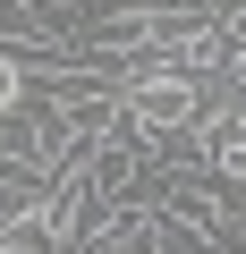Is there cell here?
<instances>
[{
	"label": "cell",
	"instance_id": "1",
	"mask_svg": "<svg viewBox=\"0 0 246 254\" xmlns=\"http://www.w3.org/2000/svg\"><path fill=\"white\" fill-rule=\"evenodd\" d=\"M17 110H34V76H26V60L0 51V119H17Z\"/></svg>",
	"mask_w": 246,
	"mask_h": 254
}]
</instances>
